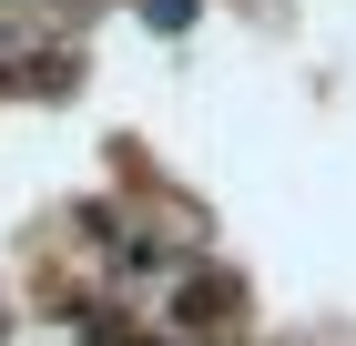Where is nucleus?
<instances>
[{"label": "nucleus", "instance_id": "1", "mask_svg": "<svg viewBox=\"0 0 356 346\" xmlns=\"http://www.w3.org/2000/svg\"><path fill=\"white\" fill-rule=\"evenodd\" d=\"M92 346H143V336H92Z\"/></svg>", "mask_w": 356, "mask_h": 346}]
</instances>
